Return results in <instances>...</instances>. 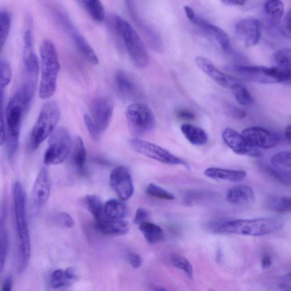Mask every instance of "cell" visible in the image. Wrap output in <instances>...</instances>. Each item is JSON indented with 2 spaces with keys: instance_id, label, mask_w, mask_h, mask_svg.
I'll return each mask as SVG.
<instances>
[{
  "instance_id": "cell-18",
  "label": "cell",
  "mask_w": 291,
  "mask_h": 291,
  "mask_svg": "<svg viewBox=\"0 0 291 291\" xmlns=\"http://www.w3.org/2000/svg\"><path fill=\"white\" fill-rule=\"evenodd\" d=\"M223 141L235 153L253 157H260L262 152L255 148L246 140L242 134H240L232 129L227 128L222 134Z\"/></svg>"
},
{
  "instance_id": "cell-56",
  "label": "cell",
  "mask_w": 291,
  "mask_h": 291,
  "mask_svg": "<svg viewBox=\"0 0 291 291\" xmlns=\"http://www.w3.org/2000/svg\"><path fill=\"white\" fill-rule=\"evenodd\" d=\"M290 277H291V275H290Z\"/></svg>"
},
{
  "instance_id": "cell-14",
  "label": "cell",
  "mask_w": 291,
  "mask_h": 291,
  "mask_svg": "<svg viewBox=\"0 0 291 291\" xmlns=\"http://www.w3.org/2000/svg\"><path fill=\"white\" fill-rule=\"evenodd\" d=\"M184 9L188 19L190 20L191 23L200 27L206 34L217 42L223 50L226 52L230 51L231 47H230L228 35L221 28L209 23L203 19H201V18L196 15L194 10L190 6H185Z\"/></svg>"
},
{
  "instance_id": "cell-48",
  "label": "cell",
  "mask_w": 291,
  "mask_h": 291,
  "mask_svg": "<svg viewBox=\"0 0 291 291\" xmlns=\"http://www.w3.org/2000/svg\"><path fill=\"white\" fill-rule=\"evenodd\" d=\"M177 115L179 118L183 120H191L194 118V113L190 111H187V110H181L177 112Z\"/></svg>"
},
{
  "instance_id": "cell-27",
  "label": "cell",
  "mask_w": 291,
  "mask_h": 291,
  "mask_svg": "<svg viewBox=\"0 0 291 291\" xmlns=\"http://www.w3.org/2000/svg\"><path fill=\"white\" fill-rule=\"evenodd\" d=\"M77 276L73 269L69 268L64 271L56 269L52 273L49 279V284L53 289H59L69 286L76 280Z\"/></svg>"
},
{
  "instance_id": "cell-35",
  "label": "cell",
  "mask_w": 291,
  "mask_h": 291,
  "mask_svg": "<svg viewBox=\"0 0 291 291\" xmlns=\"http://www.w3.org/2000/svg\"><path fill=\"white\" fill-rule=\"evenodd\" d=\"M266 206L273 212L291 213V197L273 196L269 198Z\"/></svg>"
},
{
  "instance_id": "cell-30",
  "label": "cell",
  "mask_w": 291,
  "mask_h": 291,
  "mask_svg": "<svg viewBox=\"0 0 291 291\" xmlns=\"http://www.w3.org/2000/svg\"><path fill=\"white\" fill-rule=\"evenodd\" d=\"M139 229L149 243H158L164 238V233L161 227L150 221L141 223Z\"/></svg>"
},
{
  "instance_id": "cell-31",
  "label": "cell",
  "mask_w": 291,
  "mask_h": 291,
  "mask_svg": "<svg viewBox=\"0 0 291 291\" xmlns=\"http://www.w3.org/2000/svg\"><path fill=\"white\" fill-rule=\"evenodd\" d=\"M9 234L6 227V208H2L1 212V253H0V269L2 271L8 254Z\"/></svg>"
},
{
  "instance_id": "cell-42",
  "label": "cell",
  "mask_w": 291,
  "mask_h": 291,
  "mask_svg": "<svg viewBox=\"0 0 291 291\" xmlns=\"http://www.w3.org/2000/svg\"><path fill=\"white\" fill-rule=\"evenodd\" d=\"M53 221L56 225L66 228H72L74 225V220L72 216L65 212L55 215Z\"/></svg>"
},
{
  "instance_id": "cell-43",
  "label": "cell",
  "mask_w": 291,
  "mask_h": 291,
  "mask_svg": "<svg viewBox=\"0 0 291 291\" xmlns=\"http://www.w3.org/2000/svg\"><path fill=\"white\" fill-rule=\"evenodd\" d=\"M84 120L92 140L95 142H97L100 140L101 133L98 130L97 126H95L91 117L87 115H84Z\"/></svg>"
},
{
  "instance_id": "cell-39",
  "label": "cell",
  "mask_w": 291,
  "mask_h": 291,
  "mask_svg": "<svg viewBox=\"0 0 291 291\" xmlns=\"http://www.w3.org/2000/svg\"><path fill=\"white\" fill-rule=\"evenodd\" d=\"M171 262L175 267L182 269L190 278H193V267L191 263L185 257L179 254L173 255Z\"/></svg>"
},
{
  "instance_id": "cell-11",
  "label": "cell",
  "mask_w": 291,
  "mask_h": 291,
  "mask_svg": "<svg viewBox=\"0 0 291 291\" xmlns=\"http://www.w3.org/2000/svg\"><path fill=\"white\" fill-rule=\"evenodd\" d=\"M234 72L248 80L266 84L280 83V73L276 67L233 66Z\"/></svg>"
},
{
  "instance_id": "cell-7",
  "label": "cell",
  "mask_w": 291,
  "mask_h": 291,
  "mask_svg": "<svg viewBox=\"0 0 291 291\" xmlns=\"http://www.w3.org/2000/svg\"><path fill=\"white\" fill-rule=\"evenodd\" d=\"M72 137L68 130L63 127L56 129L49 137L48 147L44 154L45 165L62 164L72 152Z\"/></svg>"
},
{
  "instance_id": "cell-8",
  "label": "cell",
  "mask_w": 291,
  "mask_h": 291,
  "mask_svg": "<svg viewBox=\"0 0 291 291\" xmlns=\"http://www.w3.org/2000/svg\"><path fill=\"white\" fill-rule=\"evenodd\" d=\"M126 116L129 129L134 136H144L155 128L154 113L148 106L143 103L136 102L128 106Z\"/></svg>"
},
{
  "instance_id": "cell-24",
  "label": "cell",
  "mask_w": 291,
  "mask_h": 291,
  "mask_svg": "<svg viewBox=\"0 0 291 291\" xmlns=\"http://www.w3.org/2000/svg\"><path fill=\"white\" fill-rule=\"evenodd\" d=\"M72 153V162L74 168L79 174L84 175L86 173L87 150L80 137H76L74 140Z\"/></svg>"
},
{
  "instance_id": "cell-2",
  "label": "cell",
  "mask_w": 291,
  "mask_h": 291,
  "mask_svg": "<svg viewBox=\"0 0 291 291\" xmlns=\"http://www.w3.org/2000/svg\"><path fill=\"white\" fill-rule=\"evenodd\" d=\"M112 29L123 42L134 65L140 69L146 67L150 57L143 40L136 30L127 21L118 16H113L109 21Z\"/></svg>"
},
{
  "instance_id": "cell-4",
  "label": "cell",
  "mask_w": 291,
  "mask_h": 291,
  "mask_svg": "<svg viewBox=\"0 0 291 291\" xmlns=\"http://www.w3.org/2000/svg\"><path fill=\"white\" fill-rule=\"evenodd\" d=\"M41 81L39 96L43 100H48L55 94L60 66L57 50L54 43L46 40L40 46Z\"/></svg>"
},
{
  "instance_id": "cell-19",
  "label": "cell",
  "mask_w": 291,
  "mask_h": 291,
  "mask_svg": "<svg viewBox=\"0 0 291 291\" xmlns=\"http://www.w3.org/2000/svg\"><path fill=\"white\" fill-rule=\"evenodd\" d=\"M50 191V177L47 169L43 168L39 172L32 190V200L35 208L43 207L48 199Z\"/></svg>"
},
{
  "instance_id": "cell-9",
  "label": "cell",
  "mask_w": 291,
  "mask_h": 291,
  "mask_svg": "<svg viewBox=\"0 0 291 291\" xmlns=\"http://www.w3.org/2000/svg\"><path fill=\"white\" fill-rule=\"evenodd\" d=\"M130 144L134 150L148 157L164 164L170 165H183L188 167L183 159L176 157L170 151L159 146L149 142L134 138L130 141Z\"/></svg>"
},
{
  "instance_id": "cell-52",
  "label": "cell",
  "mask_w": 291,
  "mask_h": 291,
  "mask_svg": "<svg viewBox=\"0 0 291 291\" xmlns=\"http://www.w3.org/2000/svg\"><path fill=\"white\" fill-rule=\"evenodd\" d=\"M285 134L287 139L291 142V125L286 127Z\"/></svg>"
},
{
  "instance_id": "cell-3",
  "label": "cell",
  "mask_w": 291,
  "mask_h": 291,
  "mask_svg": "<svg viewBox=\"0 0 291 291\" xmlns=\"http://www.w3.org/2000/svg\"><path fill=\"white\" fill-rule=\"evenodd\" d=\"M283 222L274 218L236 219L223 222L214 230L221 234L248 236H264L282 229Z\"/></svg>"
},
{
  "instance_id": "cell-23",
  "label": "cell",
  "mask_w": 291,
  "mask_h": 291,
  "mask_svg": "<svg viewBox=\"0 0 291 291\" xmlns=\"http://www.w3.org/2000/svg\"><path fill=\"white\" fill-rule=\"evenodd\" d=\"M273 58L276 67L280 73V83L291 87V49L283 48L276 51Z\"/></svg>"
},
{
  "instance_id": "cell-32",
  "label": "cell",
  "mask_w": 291,
  "mask_h": 291,
  "mask_svg": "<svg viewBox=\"0 0 291 291\" xmlns=\"http://www.w3.org/2000/svg\"><path fill=\"white\" fill-rule=\"evenodd\" d=\"M84 203L89 212L93 216L95 221L105 216L104 205L97 195L88 194L84 198Z\"/></svg>"
},
{
  "instance_id": "cell-33",
  "label": "cell",
  "mask_w": 291,
  "mask_h": 291,
  "mask_svg": "<svg viewBox=\"0 0 291 291\" xmlns=\"http://www.w3.org/2000/svg\"><path fill=\"white\" fill-rule=\"evenodd\" d=\"M88 15L92 19L98 23L102 22L105 17L104 5L97 0H84L81 1Z\"/></svg>"
},
{
  "instance_id": "cell-40",
  "label": "cell",
  "mask_w": 291,
  "mask_h": 291,
  "mask_svg": "<svg viewBox=\"0 0 291 291\" xmlns=\"http://www.w3.org/2000/svg\"><path fill=\"white\" fill-rule=\"evenodd\" d=\"M0 73H1V93H3L5 87L8 86L12 78L11 66L5 60H1L0 62Z\"/></svg>"
},
{
  "instance_id": "cell-41",
  "label": "cell",
  "mask_w": 291,
  "mask_h": 291,
  "mask_svg": "<svg viewBox=\"0 0 291 291\" xmlns=\"http://www.w3.org/2000/svg\"><path fill=\"white\" fill-rule=\"evenodd\" d=\"M271 162L272 165L291 169V152H279L273 156Z\"/></svg>"
},
{
  "instance_id": "cell-51",
  "label": "cell",
  "mask_w": 291,
  "mask_h": 291,
  "mask_svg": "<svg viewBox=\"0 0 291 291\" xmlns=\"http://www.w3.org/2000/svg\"><path fill=\"white\" fill-rule=\"evenodd\" d=\"M272 265V261L271 257L269 254H265L262 258V266L264 269H268L271 267Z\"/></svg>"
},
{
  "instance_id": "cell-26",
  "label": "cell",
  "mask_w": 291,
  "mask_h": 291,
  "mask_svg": "<svg viewBox=\"0 0 291 291\" xmlns=\"http://www.w3.org/2000/svg\"><path fill=\"white\" fill-rule=\"evenodd\" d=\"M184 137L191 144L201 146L207 144L208 136L206 131L200 127L192 124H183L180 127Z\"/></svg>"
},
{
  "instance_id": "cell-34",
  "label": "cell",
  "mask_w": 291,
  "mask_h": 291,
  "mask_svg": "<svg viewBox=\"0 0 291 291\" xmlns=\"http://www.w3.org/2000/svg\"><path fill=\"white\" fill-rule=\"evenodd\" d=\"M265 12L267 14L272 23L278 24L281 20L285 12L283 3L279 0H271L266 2L264 6Z\"/></svg>"
},
{
  "instance_id": "cell-28",
  "label": "cell",
  "mask_w": 291,
  "mask_h": 291,
  "mask_svg": "<svg viewBox=\"0 0 291 291\" xmlns=\"http://www.w3.org/2000/svg\"><path fill=\"white\" fill-rule=\"evenodd\" d=\"M262 171L273 179L286 186H291V171L274 165L262 164Z\"/></svg>"
},
{
  "instance_id": "cell-15",
  "label": "cell",
  "mask_w": 291,
  "mask_h": 291,
  "mask_svg": "<svg viewBox=\"0 0 291 291\" xmlns=\"http://www.w3.org/2000/svg\"><path fill=\"white\" fill-rule=\"evenodd\" d=\"M195 63L198 68L203 71L219 86L233 90L234 88L242 84L239 79L222 72L216 67L210 60L207 58L203 56H197L195 58Z\"/></svg>"
},
{
  "instance_id": "cell-17",
  "label": "cell",
  "mask_w": 291,
  "mask_h": 291,
  "mask_svg": "<svg viewBox=\"0 0 291 291\" xmlns=\"http://www.w3.org/2000/svg\"><path fill=\"white\" fill-rule=\"evenodd\" d=\"M235 33L237 38L243 42L246 47H253L257 45L260 40V22L253 18L241 20L236 24Z\"/></svg>"
},
{
  "instance_id": "cell-53",
  "label": "cell",
  "mask_w": 291,
  "mask_h": 291,
  "mask_svg": "<svg viewBox=\"0 0 291 291\" xmlns=\"http://www.w3.org/2000/svg\"><path fill=\"white\" fill-rule=\"evenodd\" d=\"M279 287L282 291H291V287L285 283L280 284Z\"/></svg>"
},
{
  "instance_id": "cell-45",
  "label": "cell",
  "mask_w": 291,
  "mask_h": 291,
  "mask_svg": "<svg viewBox=\"0 0 291 291\" xmlns=\"http://www.w3.org/2000/svg\"><path fill=\"white\" fill-rule=\"evenodd\" d=\"M151 215L147 209L143 208H139L137 209L136 215L134 218V223L135 224L139 226L145 222L150 221Z\"/></svg>"
},
{
  "instance_id": "cell-54",
  "label": "cell",
  "mask_w": 291,
  "mask_h": 291,
  "mask_svg": "<svg viewBox=\"0 0 291 291\" xmlns=\"http://www.w3.org/2000/svg\"><path fill=\"white\" fill-rule=\"evenodd\" d=\"M152 290H153V291H169L160 286H155L153 287V289H152Z\"/></svg>"
},
{
  "instance_id": "cell-55",
  "label": "cell",
  "mask_w": 291,
  "mask_h": 291,
  "mask_svg": "<svg viewBox=\"0 0 291 291\" xmlns=\"http://www.w3.org/2000/svg\"><path fill=\"white\" fill-rule=\"evenodd\" d=\"M208 291H216L214 290L210 289Z\"/></svg>"
},
{
  "instance_id": "cell-44",
  "label": "cell",
  "mask_w": 291,
  "mask_h": 291,
  "mask_svg": "<svg viewBox=\"0 0 291 291\" xmlns=\"http://www.w3.org/2000/svg\"><path fill=\"white\" fill-rule=\"evenodd\" d=\"M226 111L227 115L231 118L236 120L243 119L247 115L246 112L244 110L233 105L227 106Z\"/></svg>"
},
{
  "instance_id": "cell-36",
  "label": "cell",
  "mask_w": 291,
  "mask_h": 291,
  "mask_svg": "<svg viewBox=\"0 0 291 291\" xmlns=\"http://www.w3.org/2000/svg\"><path fill=\"white\" fill-rule=\"evenodd\" d=\"M10 24H11V16L6 10H1L0 12V32H1V49L5 45L8 40L9 33Z\"/></svg>"
},
{
  "instance_id": "cell-47",
  "label": "cell",
  "mask_w": 291,
  "mask_h": 291,
  "mask_svg": "<svg viewBox=\"0 0 291 291\" xmlns=\"http://www.w3.org/2000/svg\"><path fill=\"white\" fill-rule=\"evenodd\" d=\"M126 260L129 264L134 268H138L143 265V258L139 254L135 253H128L126 254Z\"/></svg>"
},
{
  "instance_id": "cell-6",
  "label": "cell",
  "mask_w": 291,
  "mask_h": 291,
  "mask_svg": "<svg viewBox=\"0 0 291 291\" xmlns=\"http://www.w3.org/2000/svg\"><path fill=\"white\" fill-rule=\"evenodd\" d=\"M26 113L20 90L13 96L5 110V121L8 141V157H15L19 146L21 123Z\"/></svg>"
},
{
  "instance_id": "cell-50",
  "label": "cell",
  "mask_w": 291,
  "mask_h": 291,
  "mask_svg": "<svg viewBox=\"0 0 291 291\" xmlns=\"http://www.w3.org/2000/svg\"><path fill=\"white\" fill-rule=\"evenodd\" d=\"M221 2L223 4L230 6H243L247 2L246 1H243V0H223Z\"/></svg>"
},
{
  "instance_id": "cell-1",
  "label": "cell",
  "mask_w": 291,
  "mask_h": 291,
  "mask_svg": "<svg viewBox=\"0 0 291 291\" xmlns=\"http://www.w3.org/2000/svg\"><path fill=\"white\" fill-rule=\"evenodd\" d=\"M12 198L18 246V272L23 273L29 265L30 240L26 217V196L22 184L16 182L12 188Z\"/></svg>"
},
{
  "instance_id": "cell-12",
  "label": "cell",
  "mask_w": 291,
  "mask_h": 291,
  "mask_svg": "<svg viewBox=\"0 0 291 291\" xmlns=\"http://www.w3.org/2000/svg\"><path fill=\"white\" fill-rule=\"evenodd\" d=\"M58 19L64 29L70 35L74 45L80 54L92 65H98L99 59L97 53L88 43L86 39L74 27L69 18L65 14L61 13L59 15Z\"/></svg>"
},
{
  "instance_id": "cell-16",
  "label": "cell",
  "mask_w": 291,
  "mask_h": 291,
  "mask_svg": "<svg viewBox=\"0 0 291 291\" xmlns=\"http://www.w3.org/2000/svg\"><path fill=\"white\" fill-rule=\"evenodd\" d=\"M110 184L120 199L126 201L132 196L134 186L130 173L125 168L117 167L110 175Z\"/></svg>"
},
{
  "instance_id": "cell-38",
  "label": "cell",
  "mask_w": 291,
  "mask_h": 291,
  "mask_svg": "<svg viewBox=\"0 0 291 291\" xmlns=\"http://www.w3.org/2000/svg\"><path fill=\"white\" fill-rule=\"evenodd\" d=\"M146 193L152 197L165 200H174V195L154 183H150L146 189Z\"/></svg>"
},
{
  "instance_id": "cell-46",
  "label": "cell",
  "mask_w": 291,
  "mask_h": 291,
  "mask_svg": "<svg viewBox=\"0 0 291 291\" xmlns=\"http://www.w3.org/2000/svg\"><path fill=\"white\" fill-rule=\"evenodd\" d=\"M281 30L283 34L291 40V7L283 20Z\"/></svg>"
},
{
  "instance_id": "cell-37",
  "label": "cell",
  "mask_w": 291,
  "mask_h": 291,
  "mask_svg": "<svg viewBox=\"0 0 291 291\" xmlns=\"http://www.w3.org/2000/svg\"><path fill=\"white\" fill-rule=\"evenodd\" d=\"M233 90L234 97L240 104L249 106L253 104L254 98L249 91L242 84L234 88Z\"/></svg>"
},
{
  "instance_id": "cell-10",
  "label": "cell",
  "mask_w": 291,
  "mask_h": 291,
  "mask_svg": "<svg viewBox=\"0 0 291 291\" xmlns=\"http://www.w3.org/2000/svg\"><path fill=\"white\" fill-rule=\"evenodd\" d=\"M91 119L100 133L108 129L114 111V102L106 96H98L91 102Z\"/></svg>"
},
{
  "instance_id": "cell-5",
  "label": "cell",
  "mask_w": 291,
  "mask_h": 291,
  "mask_svg": "<svg viewBox=\"0 0 291 291\" xmlns=\"http://www.w3.org/2000/svg\"><path fill=\"white\" fill-rule=\"evenodd\" d=\"M60 116V108L57 102L48 101L45 103L30 134L29 147L31 150H36L54 133Z\"/></svg>"
},
{
  "instance_id": "cell-21",
  "label": "cell",
  "mask_w": 291,
  "mask_h": 291,
  "mask_svg": "<svg viewBox=\"0 0 291 291\" xmlns=\"http://www.w3.org/2000/svg\"><path fill=\"white\" fill-rule=\"evenodd\" d=\"M94 227L97 232L106 236H123L129 230L128 222L123 219H110L105 216L100 219L95 220Z\"/></svg>"
},
{
  "instance_id": "cell-20",
  "label": "cell",
  "mask_w": 291,
  "mask_h": 291,
  "mask_svg": "<svg viewBox=\"0 0 291 291\" xmlns=\"http://www.w3.org/2000/svg\"><path fill=\"white\" fill-rule=\"evenodd\" d=\"M115 81L117 90L126 100H133L139 97V86L129 73L120 71L116 74Z\"/></svg>"
},
{
  "instance_id": "cell-13",
  "label": "cell",
  "mask_w": 291,
  "mask_h": 291,
  "mask_svg": "<svg viewBox=\"0 0 291 291\" xmlns=\"http://www.w3.org/2000/svg\"><path fill=\"white\" fill-rule=\"evenodd\" d=\"M242 135L252 146L265 150L276 146L282 140L278 134L257 126L247 127Z\"/></svg>"
},
{
  "instance_id": "cell-22",
  "label": "cell",
  "mask_w": 291,
  "mask_h": 291,
  "mask_svg": "<svg viewBox=\"0 0 291 291\" xmlns=\"http://www.w3.org/2000/svg\"><path fill=\"white\" fill-rule=\"evenodd\" d=\"M226 199L230 204L246 207L254 203L255 194L250 187L237 185L228 190L226 193Z\"/></svg>"
},
{
  "instance_id": "cell-49",
  "label": "cell",
  "mask_w": 291,
  "mask_h": 291,
  "mask_svg": "<svg viewBox=\"0 0 291 291\" xmlns=\"http://www.w3.org/2000/svg\"><path fill=\"white\" fill-rule=\"evenodd\" d=\"M13 286V279L12 276H9L4 280L3 283L1 291H12Z\"/></svg>"
},
{
  "instance_id": "cell-29",
  "label": "cell",
  "mask_w": 291,
  "mask_h": 291,
  "mask_svg": "<svg viewBox=\"0 0 291 291\" xmlns=\"http://www.w3.org/2000/svg\"><path fill=\"white\" fill-rule=\"evenodd\" d=\"M127 213L126 206L121 200L111 199L104 204V215L110 219H123Z\"/></svg>"
},
{
  "instance_id": "cell-25",
  "label": "cell",
  "mask_w": 291,
  "mask_h": 291,
  "mask_svg": "<svg viewBox=\"0 0 291 291\" xmlns=\"http://www.w3.org/2000/svg\"><path fill=\"white\" fill-rule=\"evenodd\" d=\"M204 174L209 178L215 180L240 182L245 178L246 172L242 170H234L210 168L206 169Z\"/></svg>"
}]
</instances>
